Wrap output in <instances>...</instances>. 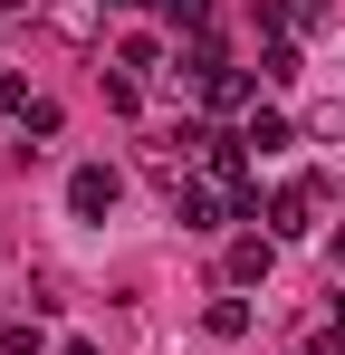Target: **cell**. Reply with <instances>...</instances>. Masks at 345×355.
<instances>
[{"label":"cell","mask_w":345,"mask_h":355,"mask_svg":"<svg viewBox=\"0 0 345 355\" xmlns=\"http://www.w3.org/2000/svg\"><path fill=\"white\" fill-rule=\"evenodd\" d=\"M336 259H345V231H336Z\"/></svg>","instance_id":"30bf717a"},{"label":"cell","mask_w":345,"mask_h":355,"mask_svg":"<svg viewBox=\"0 0 345 355\" xmlns=\"http://www.w3.org/2000/svg\"><path fill=\"white\" fill-rule=\"evenodd\" d=\"M307 231H317V182H288L269 202V240H307Z\"/></svg>","instance_id":"6da1fadb"},{"label":"cell","mask_w":345,"mask_h":355,"mask_svg":"<svg viewBox=\"0 0 345 355\" xmlns=\"http://www.w3.org/2000/svg\"><path fill=\"white\" fill-rule=\"evenodd\" d=\"M336 336H345V288H336Z\"/></svg>","instance_id":"ba28073f"},{"label":"cell","mask_w":345,"mask_h":355,"mask_svg":"<svg viewBox=\"0 0 345 355\" xmlns=\"http://www.w3.org/2000/svg\"><path fill=\"white\" fill-rule=\"evenodd\" d=\"M67 355H96V346H67Z\"/></svg>","instance_id":"9c48e42d"},{"label":"cell","mask_w":345,"mask_h":355,"mask_svg":"<svg viewBox=\"0 0 345 355\" xmlns=\"http://www.w3.org/2000/svg\"><path fill=\"white\" fill-rule=\"evenodd\" d=\"M269 259H278L269 240H230V279H240V288H259V279H269Z\"/></svg>","instance_id":"277c9868"},{"label":"cell","mask_w":345,"mask_h":355,"mask_svg":"<svg viewBox=\"0 0 345 355\" xmlns=\"http://www.w3.org/2000/svg\"><path fill=\"white\" fill-rule=\"evenodd\" d=\"M240 144H249V154H288L297 135H288V116H259V106H249V125H240Z\"/></svg>","instance_id":"3957f363"},{"label":"cell","mask_w":345,"mask_h":355,"mask_svg":"<svg viewBox=\"0 0 345 355\" xmlns=\"http://www.w3.org/2000/svg\"><path fill=\"white\" fill-rule=\"evenodd\" d=\"M154 10H163L172 29H211V0H154Z\"/></svg>","instance_id":"8992f818"},{"label":"cell","mask_w":345,"mask_h":355,"mask_svg":"<svg viewBox=\"0 0 345 355\" xmlns=\"http://www.w3.org/2000/svg\"><path fill=\"white\" fill-rule=\"evenodd\" d=\"M115 192H125V182H115L106 164H77V173H67V202H77L87 221H96V211H115Z\"/></svg>","instance_id":"7a4b0ae2"},{"label":"cell","mask_w":345,"mask_h":355,"mask_svg":"<svg viewBox=\"0 0 345 355\" xmlns=\"http://www.w3.org/2000/svg\"><path fill=\"white\" fill-rule=\"evenodd\" d=\"M202 327H211V336H240V327H249V297H211V317H202Z\"/></svg>","instance_id":"5b68a950"},{"label":"cell","mask_w":345,"mask_h":355,"mask_svg":"<svg viewBox=\"0 0 345 355\" xmlns=\"http://www.w3.org/2000/svg\"><path fill=\"white\" fill-rule=\"evenodd\" d=\"M278 19H288V29H317V19H326V0H278Z\"/></svg>","instance_id":"52a82bcc"}]
</instances>
